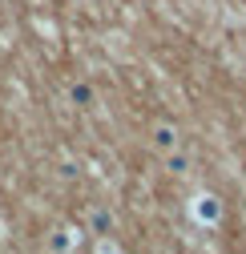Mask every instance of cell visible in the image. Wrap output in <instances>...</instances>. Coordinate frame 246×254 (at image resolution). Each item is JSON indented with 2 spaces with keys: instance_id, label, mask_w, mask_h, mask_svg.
Masks as SVG:
<instances>
[{
  "instance_id": "1",
  "label": "cell",
  "mask_w": 246,
  "mask_h": 254,
  "mask_svg": "<svg viewBox=\"0 0 246 254\" xmlns=\"http://www.w3.org/2000/svg\"><path fill=\"white\" fill-rule=\"evenodd\" d=\"M190 214H194L198 226H218V222H222V202L214 198V194H194Z\"/></svg>"
},
{
  "instance_id": "2",
  "label": "cell",
  "mask_w": 246,
  "mask_h": 254,
  "mask_svg": "<svg viewBox=\"0 0 246 254\" xmlns=\"http://www.w3.org/2000/svg\"><path fill=\"white\" fill-rule=\"evenodd\" d=\"M81 234H85L81 226H65V230H57V234L49 238V246H53V250H77V246L85 242Z\"/></svg>"
},
{
  "instance_id": "5",
  "label": "cell",
  "mask_w": 246,
  "mask_h": 254,
  "mask_svg": "<svg viewBox=\"0 0 246 254\" xmlns=\"http://www.w3.org/2000/svg\"><path fill=\"white\" fill-rule=\"evenodd\" d=\"M166 166H170V174H190V157L182 149H170L166 153Z\"/></svg>"
},
{
  "instance_id": "6",
  "label": "cell",
  "mask_w": 246,
  "mask_h": 254,
  "mask_svg": "<svg viewBox=\"0 0 246 254\" xmlns=\"http://www.w3.org/2000/svg\"><path fill=\"white\" fill-rule=\"evenodd\" d=\"M69 97H73V105L89 109V105H93V89H89V85H73V89H69Z\"/></svg>"
},
{
  "instance_id": "3",
  "label": "cell",
  "mask_w": 246,
  "mask_h": 254,
  "mask_svg": "<svg viewBox=\"0 0 246 254\" xmlns=\"http://www.w3.org/2000/svg\"><path fill=\"white\" fill-rule=\"evenodd\" d=\"M153 145H158L162 153L178 149V125H170V121H162V125H153Z\"/></svg>"
},
{
  "instance_id": "4",
  "label": "cell",
  "mask_w": 246,
  "mask_h": 254,
  "mask_svg": "<svg viewBox=\"0 0 246 254\" xmlns=\"http://www.w3.org/2000/svg\"><path fill=\"white\" fill-rule=\"evenodd\" d=\"M113 230V214L105 206H93L89 210V234H109Z\"/></svg>"
}]
</instances>
